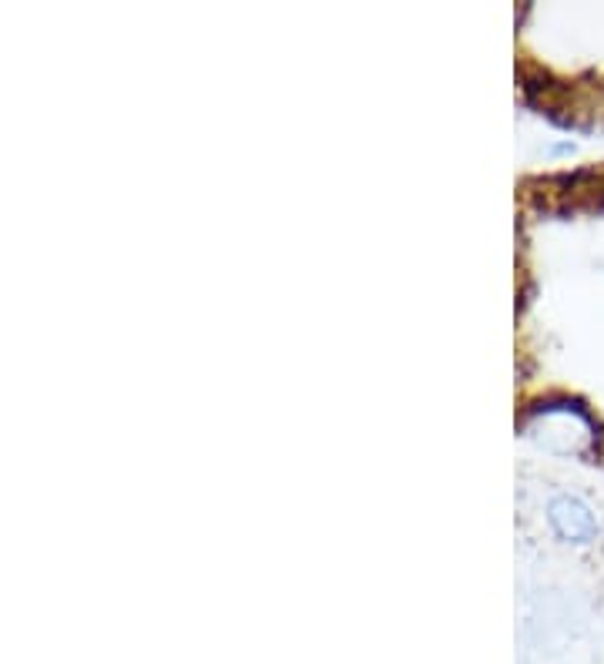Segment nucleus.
I'll return each instance as SVG.
<instances>
[{"label":"nucleus","mask_w":604,"mask_h":664,"mask_svg":"<svg viewBox=\"0 0 604 664\" xmlns=\"http://www.w3.org/2000/svg\"><path fill=\"white\" fill-rule=\"evenodd\" d=\"M524 430L540 443V447L555 454H574L584 457L597 447L601 426L578 400H555V403H537L524 416Z\"/></svg>","instance_id":"1"},{"label":"nucleus","mask_w":604,"mask_h":664,"mask_svg":"<svg viewBox=\"0 0 604 664\" xmlns=\"http://www.w3.org/2000/svg\"><path fill=\"white\" fill-rule=\"evenodd\" d=\"M547 520H551L555 534L568 543H591L597 540V517L591 514V507L578 496H558L547 511Z\"/></svg>","instance_id":"2"}]
</instances>
